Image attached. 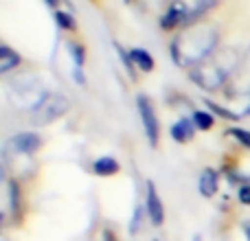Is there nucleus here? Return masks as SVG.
<instances>
[{
    "label": "nucleus",
    "instance_id": "obj_1",
    "mask_svg": "<svg viewBox=\"0 0 250 241\" xmlns=\"http://www.w3.org/2000/svg\"><path fill=\"white\" fill-rule=\"evenodd\" d=\"M217 46V31L208 24H195L180 33L171 44V57L178 66L200 64L208 55L215 53Z\"/></svg>",
    "mask_w": 250,
    "mask_h": 241
},
{
    "label": "nucleus",
    "instance_id": "obj_2",
    "mask_svg": "<svg viewBox=\"0 0 250 241\" xmlns=\"http://www.w3.org/2000/svg\"><path fill=\"white\" fill-rule=\"evenodd\" d=\"M237 53L233 48H224V51H215L213 55H208L207 60H202L200 64H195L191 68V81H195L204 90H217L226 83V79L233 75V70L237 68Z\"/></svg>",
    "mask_w": 250,
    "mask_h": 241
},
{
    "label": "nucleus",
    "instance_id": "obj_3",
    "mask_svg": "<svg viewBox=\"0 0 250 241\" xmlns=\"http://www.w3.org/2000/svg\"><path fill=\"white\" fill-rule=\"evenodd\" d=\"M9 90H11L9 97H11L13 103L22 105V108H29V110H33L35 105L46 97V92H44V88H42V81H40L38 77H33V75H22V77L13 79Z\"/></svg>",
    "mask_w": 250,
    "mask_h": 241
},
{
    "label": "nucleus",
    "instance_id": "obj_4",
    "mask_svg": "<svg viewBox=\"0 0 250 241\" xmlns=\"http://www.w3.org/2000/svg\"><path fill=\"white\" fill-rule=\"evenodd\" d=\"M68 108H70V103L64 95H60V92H46V97L31 110V123L38 125V127H44V125L64 117L68 112Z\"/></svg>",
    "mask_w": 250,
    "mask_h": 241
},
{
    "label": "nucleus",
    "instance_id": "obj_5",
    "mask_svg": "<svg viewBox=\"0 0 250 241\" xmlns=\"http://www.w3.org/2000/svg\"><path fill=\"white\" fill-rule=\"evenodd\" d=\"M136 105H138V114H141V123L143 127H145V134H147V141H149L151 147L158 145V117H156L154 112V105H151V101L147 99L145 95H141L136 99Z\"/></svg>",
    "mask_w": 250,
    "mask_h": 241
},
{
    "label": "nucleus",
    "instance_id": "obj_6",
    "mask_svg": "<svg viewBox=\"0 0 250 241\" xmlns=\"http://www.w3.org/2000/svg\"><path fill=\"white\" fill-rule=\"evenodd\" d=\"M145 211L149 215V221L154 226H160L165 221V208H163V200H160L158 191H156L154 182H147V202H145Z\"/></svg>",
    "mask_w": 250,
    "mask_h": 241
},
{
    "label": "nucleus",
    "instance_id": "obj_7",
    "mask_svg": "<svg viewBox=\"0 0 250 241\" xmlns=\"http://www.w3.org/2000/svg\"><path fill=\"white\" fill-rule=\"evenodd\" d=\"M11 147L16 151H20V154L29 156V154H35V151L42 147V138L33 132H22V134H18V136H13Z\"/></svg>",
    "mask_w": 250,
    "mask_h": 241
},
{
    "label": "nucleus",
    "instance_id": "obj_8",
    "mask_svg": "<svg viewBox=\"0 0 250 241\" xmlns=\"http://www.w3.org/2000/svg\"><path fill=\"white\" fill-rule=\"evenodd\" d=\"M187 16H189V11H187L185 4H182V2H173L171 7H169V11L163 16L160 24H163L165 31H171V29H176L178 24H187Z\"/></svg>",
    "mask_w": 250,
    "mask_h": 241
},
{
    "label": "nucleus",
    "instance_id": "obj_9",
    "mask_svg": "<svg viewBox=\"0 0 250 241\" xmlns=\"http://www.w3.org/2000/svg\"><path fill=\"white\" fill-rule=\"evenodd\" d=\"M217 182H220V176H217V171H213V169H204L202 176H200V193L204 195V198H211V195L217 193Z\"/></svg>",
    "mask_w": 250,
    "mask_h": 241
},
{
    "label": "nucleus",
    "instance_id": "obj_10",
    "mask_svg": "<svg viewBox=\"0 0 250 241\" xmlns=\"http://www.w3.org/2000/svg\"><path fill=\"white\" fill-rule=\"evenodd\" d=\"M193 127H195V123H193V119H182V120H178L176 125H171V138L173 141H178V142H187V141H191L193 138Z\"/></svg>",
    "mask_w": 250,
    "mask_h": 241
},
{
    "label": "nucleus",
    "instance_id": "obj_11",
    "mask_svg": "<svg viewBox=\"0 0 250 241\" xmlns=\"http://www.w3.org/2000/svg\"><path fill=\"white\" fill-rule=\"evenodd\" d=\"M129 57H132L134 66H136L141 73H151V70H154V60H151V55L145 48H132Z\"/></svg>",
    "mask_w": 250,
    "mask_h": 241
},
{
    "label": "nucleus",
    "instance_id": "obj_12",
    "mask_svg": "<svg viewBox=\"0 0 250 241\" xmlns=\"http://www.w3.org/2000/svg\"><path fill=\"white\" fill-rule=\"evenodd\" d=\"M18 64H20V55H18L16 51H11L9 46L0 48V73L7 75L9 70H13Z\"/></svg>",
    "mask_w": 250,
    "mask_h": 241
},
{
    "label": "nucleus",
    "instance_id": "obj_13",
    "mask_svg": "<svg viewBox=\"0 0 250 241\" xmlns=\"http://www.w3.org/2000/svg\"><path fill=\"white\" fill-rule=\"evenodd\" d=\"M92 171L97 176H114V173H119V162L114 158H110V156H104V158L95 160Z\"/></svg>",
    "mask_w": 250,
    "mask_h": 241
},
{
    "label": "nucleus",
    "instance_id": "obj_14",
    "mask_svg": "<svg viewBox=\"0 0 250 241\" xmlns=\"http://www.w3.org/2000/svg\"><path fill=\"white\" fill-rule=\"evenodd\" d=\"M213 2H215V0H198V2L193 4V9L189 11V16H187V24H193V22H198L200 18H202L204 13H207L208 9L213 7Z\"/></svg>",
    "mask_w": 250,
    "mask_h": 241
},
{
    "label": "nucleus",
    "instance_id": "obj_15",
    "mask_svg": "<svg viewBox=\"0 0 250 241\" xmlns=\"http://www.w3.org/2000/svg\"><path fill=\"white\" fill-rule=\"evenodd\" d=\"M193 123H195V127H198V129L207 132V129L213 127V123H215V120H213V114L198 110V112H193Z\"/></svg>",
    "mask_w": 250,
    "mask_h": 241
},
{
    "label": "nucleus",
    "instance_id": "obj_16",
    "mask_svg": "<svg viewBox=\"0 0 250 241\" xmlns=\"http://www.w3.org/2000/svg\"><path fill=\"white\" fill-rule=\"evenodd\" d=\"M9 195H11V211L18 213V208H20V189L13 180L9 182Z\"/></svg>",
    "mask_w": 250,
    "mask_h": 241
},
{
    "label": "nucleus",
    "instance_id": "obj_17",
    "mask_svg": "<svg viewBox=\"0 0 250 241\" xmlns=\"http://www.w3.org/2000/svg\"><path fill=\"white\" fill-rule=\"evenodd\" d=\"M229 134H230V136H233V138H237V141L242 142L244 147H248V149H250V132H248V129H239V127H233V129H230Z\"/></svg>",
    "mask_w": 250,
    "mask_h": 241
},
{
    "label": "nucleus",
    "instance_id": "obj_18",
    "mask_svg": "<svg viewBox=\"0 0 250 241\" xmlns=\"http://www.w3.org/2000/svg\"><path fill=\"white\" fill-rule=\"evenodd\" d=\"M207 108L211 110V112L220 114L222 119H230V120H237V114H233V112H229V110L220 108V105H217V103H213V101H207Z\"/></svg>",
    "mask_w": 250,
    "mask_h": 241
},
{
    "label": "nucleus",
    "instance_id": "obj_19",
    "mask_svg": "<svg viewBox=\"0 0 250 241\" xmlns=\"http://www.w3.org/2000/svg\"><path fill=\"white\" fill-rule=\"evenodd\" d=\"M141 221H143V208H141V206H136V208H134L132 221H129V233L136 235V233H138V226H141Z\"/></svg>",
    "mask_w": 250,
    "mask_h": 241
},
{
    "label": "nucleus",
    "instance_id": "obj_20",
    "mask_svg": "<svg viewBox=\"0 0 250 241\" xmlns=\"http://www.w3.org/2000/svg\"><path fill=\"white\" fill-rule=\"evenodd\" d=\"M55 18H57V22H60V26H62V29H70V31L75 29V20L68 16V13H62V11H60Z\"/></svg>",
    "mask_w": 250,
    "mask_h": 241
},
{
    "label": "nucleus",
    "instance_id": "obj_21",
    "mask_svg": "<svg viewBox=\"0 0 250 241\" xmlns=\"http://www.w3.org/2000/svg\"><path fill=\"white\" fill-rule=\"evenodd\" d=\"M237 198H239V202H242V204H246V206H250V184H244L242 189H239Z\"/></svg>",
    "mask_w": 250,
    "mask_h": 241
},
{
    "label": "nucleus",
    "instance_id": "obj_22",
    "mask_svg": "<svg viewBox=\"0 0 250 241\" xmlns=\"http://www.w3.org/2000/svg\"><path fill=\"white\" fill-rule=\"evenodd\" d=\"M73 53H75V64H77V68L83 64V48L82 46H73Z\"/></svg>",
    "mask_w": 250,
    "mask_h": 241
},
{
    "label": "nucleus",
    "instance_id": "obj_23",
    "mask_svg": "<svg viewBox=\"0 0 250 241\" xmlns=\"http://www.w3.org/2000/svg\"><path fill=\"white\" fill-rule=\"evenodd\" d=\"M104 241H117V237L112 235V230H104Z\"/></svg>",
    "mask_w": 250,
    "mask_h": 241
},
{
    "label": "nucleus",
    "instance_id": "obj_24",
    "mask_svg": "<svg viewBox=\"0 0 250 241\" xmlns=\"http://www.w3.org/2000/svg\"><path fill=\"white\" fill-rule=\"evenodd\" d=\"M244 233H246V239L250 241V221H246V224H244Z\"/></svg>",
    "mask_w": 250,
    "mask_h": 241
},
{
    "label": "nucleus",
    "instance_id": "obj_25",
    "mask_svg": "<svg viewBox=\"0 0 250 241\" xmlns=\"http://www.w3.org/2000/svg\"><path fill=\"white\" fill-rule=\"evenodd\" d=\"M193 241H200V235H195V237H193Z\"/></svg>",
    "mask_w": 250,
    "mask_h": 241
},
{
    "label": "nucleus",
    "instance_id": "obj_26",
    "mask_svg": "<svg viewBox=\"0 0 250 241\" xmlns=\"http://www.w3.org/2000/svg\"><path fill=\"white\" fill-rule=\"evenodd\" d=\"M248 114H250V108H248Z\"/></svg>",
    "mask_w": 250,
    "mask_h": 241
}]
</instances>
